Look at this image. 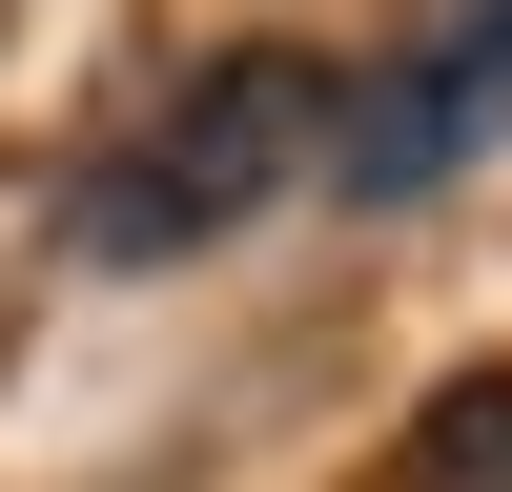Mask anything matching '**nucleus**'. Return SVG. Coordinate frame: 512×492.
<instances>
[{
  "label": "nucleus",
  "instance_id": "f257e3e1",
  "mask_svg": "<svg viewBox=\"0 0 512 492\" xmlns=\"http://www.w3.org/2000/svg\"><path fill=\"white\" fill-rule=\"evenodd\" d=\"M328 103H349V82H328L308 41H205L144 123L82 144L62 246H82V267H185V246H226L267 185H308V164H328Z\"/></svg>",
  "mask_w": 512,
  "mask_h": 492
},
{
  "label": "nucleus",
  "instance_id": "f03ea898",
  "mask_svg": "<svg viewBox=\"0 0 512 492\" xmlns=\"http://www.w3.org/2000/svg\"><path fill=\"white\" fill-rule=\"evenodd\" d=\"M512 144V0H451L410 62H369L349 103H328V185L349 205H410V185H451V164H492Z\"/></svg>",
  "mask_w": 512,
  "mask_h": 492
},
{
  "label": "nucleus",
  "instance_id": "7ed1b4c3",
  "mask_svg": "<svg viewBox=\"0 0 512 492\" xmlns=\"http://www.w3.org/2000/svg\"><path fill=\"white\" fill-rule=\"evenodd\" d=\"M410 492H512V369H472V390L431 410V451H410Z\"/></svg>",
  "mask_w": 512,
  "mask_h": 492
}]
</instances>
